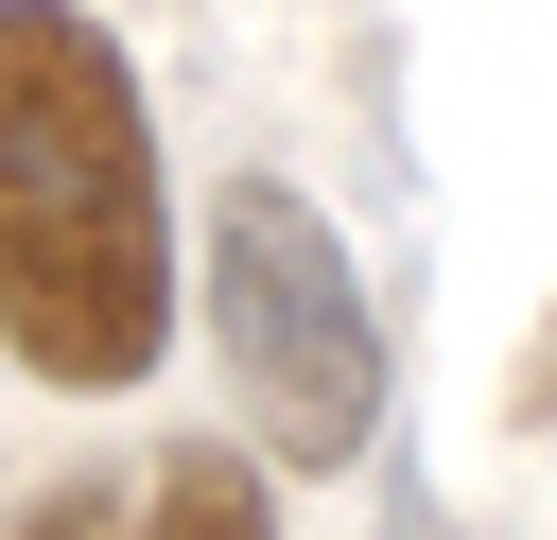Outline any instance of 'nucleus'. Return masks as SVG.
<instances>
[{"mask_svg": "<svg viewBox=\"0 0 557 540\" xmlns=\"http://www.w3.org/2000/svg\"><path fill=\"white\" fill-rule=\"evenodd\" d=\"M0 348L52 401H139L174 348L157 105L87 0H0Z\"/></svg>", "mask_w": 557, "mask_h": 540, "instance_id": "f257e3e1", "label": "nucleus"}, {"mask_svg": "<svg viewBox=\"0 0 557 540\" xmlns=\"http://www.w3.org/2000/svg\"><path fill=\"white\" fill-rule=\"evenodd\" d=\"M191 296H209V366L244 401V453L261 470H366V435H383V314H366V261L331 244V209L296 174H226L209 192Z\"/></svg>", "mask_w": 557, "mask_h": 540, "instance_id": "f03ea898", "label": "nucleus"}, {"mask_svg": "<svg viewBox=\"0 0 557 540\" xmlns=\"http://www.w3.org/2000/svg\"><path fill=\"white\" fill-rule=\"evenodd\" d=\"M522 418H557V331H540V348H522Z\"/></svg>", "mask_w": 557, "mask_h": 540, "instance_id": "39448f33", "label": "nucleus"}, {"mask_svg": "<svg viewBox=\"0 0 557 540\" xmlns=\"http://www.w3.org/2000/svg\"><path fill=\"white\" fill-rule=\"evenodd\" d=\"M17 540H139V505H122L104 470H70V488H35V505H17Z\"/></svg>", "mask_w": 557, "mask_h": 540, "instance_id": "20e7f679", "label": "nucleus"}, {"mask_svg": "<svg viewBox=\"0 0 557 540\" xmlns=\"http://www.w3.org/2000/svg\"><path fill=\"white\" fill-rule=\"evenodd\" d=\"M139 540H278V488L244 435H174L157 488H139Z\"/></svg>", "mask_w": 557, "mask_h": 540, "instance_id": "7ed1b4c3", "label": "nucleus"}]
</instances>
